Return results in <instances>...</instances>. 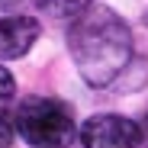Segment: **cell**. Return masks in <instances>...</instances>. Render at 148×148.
Returning <instances> with one entry per match:
<instances>
[{"mask_svg": "<svg viewBox=\"0 0 148 148\" xmlns=\"http://www.w3.org/2000/svg\"><path fill=\"white\" fill-rule=\"evenodd\" d=\"M68 52L87 84L106 87L126 71L132 58V32L116 10L90 7L74 19L68 32Z\"/></svg>", "mask_w": 148, "mask_h": 148, "instance_id": "1", "label": "cell"}, {"mask_svg": "<svg viewBox=\"0 0 148 148\" xmlns=\"http://www.w3.org/2000/svg\"><path fill=\"white\" fill-rule=\"evenodd\" d=\"M13 126L32 148H68L77 135L71 110L55 97H26L16 106Z\"/></svg>", "mask_w": 148, "mask_h": 148, "instance_id": "2", "label": "cell"}, {"mask_svg": "<svg viewBox=\"0 0 148 148\" xmlns=\"http://www.w3.org/2000/svg\"><path fill=\"white\" fill-rule=\"evenodd\" d=\"M81 142L84 148H138L145 142L142 126L116 113H97L81 126Z\"/></svg>", "mask_w": 148, "mask_h": 148, "instance_id": "3", "label": "cell"}, {"mask_svg": "<svg viewBox=\"0 0 148 148\" xmlns=\"http://www.w3.org/2000/svg\"><path fill=\"white\" fill-rule=\"evenodd\" d=\"M42 26L36 16H0V61L23 58L39 42Z\"/></svg>", "mask_w": 148, "mask_h": 148, "instance_id": "4", "label": "cell"}, {"mask_svg": "<svg viewBox=\"0 0 148 148\" xmlns=\"http://www.w3.org/2000/svg\"><path fill=\"white\" fill-rule=\"evenodd\" d=\"M36 7L52 16H81L93 7V0H36Z\"/></svg>", "mask_w": 148, "mask_h": 148, "instance_id": "5", "label": "cell"}, {"mask_svg": "<svg viewBox=\"0 0 148 148\" xmlns=\"http://www.w3.org/2000/svg\"><path fill=\"white\" fill-rule=\"evenodd\" d=\"M13 93H16V81H13V74L0 64V110L13 100Z\"/></svg>", "mask_w": 148, "mask_h": 148, "instance_id": "6", "label": "cell"}, {"mask_svg": "<svg viewBox=\"0 0 148 148\" xmlns=\"http://www.w3.org/2000/svg\"><path fill=\"white\" fill-rule=\"evenodd\" d=\"M13 135H16L13 119H7L3 113H0V148H10V145H13Z\"/></svg>", "mask_w": 148, "mask_h": 148, "instance_id": "7", "label": "cell"}]
</instances>
